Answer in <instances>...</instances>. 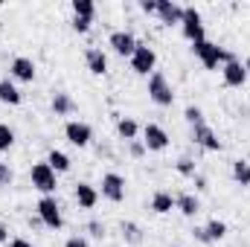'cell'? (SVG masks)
Returning a JSON list of instances; mask_svg holds the SVG:
<instances>
[{
    "label": "cell",
    "mask_w": 250,
    "mask_h": 247,
    "mask_svg": "<svg viewBox=\"0 0 250 247\" xmlns=\"http://www.w3.org/2000/svg\"><path fill=\"white\" fill-rule=\"evenodd\" d=\"M47 163L53 166V172H67V169H70V157H67L64 151H59V148H53V151H50Z\"/></svg>",
    "instance_id": "23"
},
{
    "label": "cell",
    "mask_w": 250,
    "mask_h": 247,
    "mask_svg": "<svg viewBox=\"0 0 250 247\" xmlns=\"http://www.w3.org/2000/svg\"><path fill=\"white\" fill-rule=\"evenodd\" d=\"M137 131H140V125L134 123L131 117H123V120H117V134L123 137V140H137Z\"/></svg>",
    "instance_id": "21"
},
{
    "label": "cell",
    "mask_w": 250,
    "mask_h": 247,
    "mask_svg": "<svg viewBox=\"0 0 250 247\" xmlns=\"http://www.w3.org/2000/svg\"><path fill=\"white\" fill-rule=\"evenodd\" d=\"M123 236H125V242H131V245H140L143 242V230L134 221H125L123 224Z\"/></svg>",
    "instance_id": "25"
},
{
    "label": "cell",
    "mask_w": 250,
    "mask_h": 247,
    "mask_svg": "<svg viewBox=\"0 0 250 247\" xmlns=\"http://www.w3.org/2000/svg\"><path fill=\"white\" fill-rule=\"evenodd\" d=\"M192 53L198 56V62L204 64L207 70H215L218 62H224V50L218 47V44H212V41H198V44H192Z\"/></svg>",
    "instance_id": "4"
},
{
    "label": "cell",
    "mask_w": 250,
    "mask_h": 247,
    "mask_svg": "<svg viewBox=\"0 0 250 247\" xmlns=\"http://www.w3.org/2000/svg\"><path fill=\"white\" fill-rule=\"evenodd\" d=\"M29 178H32V186L38 189V192H44V195H53L56 192V172H53V166L44 160V163H35L32 166V172H29Z\"/></svg>",
    "instance_id": "3"
},
{
    "label": "cell",
    "mask_w": 250,
    "mask_h": 247,
    "mask_svg": "<svg viewBox=\"0 0 250 247\" xmlns=\"http://www.w3.org/2000/svg\"><path fill=\"white\" fill-rule=\"evenodd\" d=\"M0 102H6V105H21V90H18L9 79H0Z\"/></svg>",
    "instance_id": "20"
},
{
    "label": "cell",
    "mask_w": 250,
    "mask_h": 247,
    "mask_svg": "<svg viewBox=\"0 0 250 247\" xmlns=\"http://www.w3.org/2000/svg\"><path fill=\"white\" fill-rule=\"evenodd\" d=\"M148 96H151V102L154 105H160V108H169L172 102H175V93H172V84L166 82V76L163 73H151L148 76Z\"/></svg>",
    "instance_id": "1"
},
{
    "label": "cell",
    "mask_w": 250,
    "mask_h": 247,
    "mask_svg": "<svg viewBox=\"0 0 250 247\" xmlns=\"http://www.w3.org/2000/svg\"><path fill=\"white\" fill-rule=\"evenodd\" d=\"M143 145H146L148 151H163V148H169V134H166L160 125L148 123L143 128Z\"/></svg>",
    "instance_id": "9"
},
{
    "label": "cell",
    "mask_w": 250,
    "mask_h": 247,
    "mask_svg": "<svg viewBox=\"0 0 250 247\" xmlns=\"http://www.w3.org/2000/svg\"><path fill=\"white\" fill-rule=\"evenodd\" d=\"M157 18H160V23H166V26L181 23V21H184V6H178V3H172V0H157Z\"/></svg>",
    "instance_id": "13"
},
{
    "label": "cell",
    "mask_w": 250,
    "mask_h": 247,
    "mask_svg": "<svg viewBox=\"0 0 250 247\" xmlns=\"http://www.w3.org/2000/svg\"><path fill=\"white\" fill-rule=\"evenodd\" d=\"M73 15H76V18H90V21H93L96 6H93L90 0H73Z\"/></svg>",
    "instance_id": "24"
},
{
    "label": "cell",
    "mask_w": 250,
    "mask_h": 247,
    "mask_svg": "<svg viewBox=\"0 0 250 247\" xmlns=\"http://www.w3.org/2000/svg\"><path fill=\"white\" fill-rule=\"evenodd\" d=\"M64 247H90V245H87V239H82V236H70V239L64 242Z\"/></svg>",
    "instance_id": "35"
},
{
    "label": "cell",
    "mask_w": 250,
    "mask_h": 247,
    "mask_svg": "<svg viewBox=\"0 0 250 247\" xmlns=\"http://www.w3.org/2000/svg\"><path fill=\"white\" fill-rule=\"evenodd\" d=\"M9 76L18 79V82H32V79H35V64H32V59H26V56L12 59V64H9Z\"/></svg>",
    "instance_id": "14"
},
{
    "label": "cell",
    "mask_w": 250,
    "mask_h": 247,
    "mask_svg": "<svg viewBox=\"0 0 250 247\" xmlns=\"http://www.w3.org/2000/svg\"><path fill=\"white\" fill-rule=\"evenodd\" d=\"M73 195H76V201H79L82 209H93L96 201H99V192L90 184H76V192H73Z\"/></svg>",
    "instance_id": "16"
},
{
    "label": "cell",
    "mask_w": 250,
    "mask_h": 247,
    "mask_svg": "<svg viewBox=\"0 0 250 247\" xmlns=\"http://www.w3.org/2000/svg\"><path fill=\"white\" fill-rule=\"evenodd\" d=\"M140 9H143L146 15H151V12H157V0H143V3H140Z\"/></svg>",
    "instance_id": "36"
},
{
    "label": "cell",
    "mask_w": 250,
    "mask_h": 247,
    "mask_svg": "<svg viewBox=\"0 0 250 247\" xmlns=\"http://www.w3.org/2000/svg\"><path fill=\"white\" fill-rule=\"evenodd\" d=\"M233 181L242 186H250V163L248 160H236L233 163Z\"/></svg>",
    "instance_id": "22"
},
{
    "label": "cell",
    "mask_w": 250,
    "mask_h": 247,
    "mask_svg": "<svg viewBox=\"0 0 250 247\" xmlns=\"http://www.w3.org/2000/svg\"><path fill=\"white\" fill-rule=\"evenodd\" d=\"M184 117H187L189 125H201V123H204V111H201V108H195V105H189L187 111H184Z\"/></svg>",
    "instance_id": "29"
},
{
    "label": "cell",
    "mask_w": 250,
    "mask_h": 247,
    "mask_svg": "<svg viewBox=\"0 0 250 247\" xmlns=\"http://www.w3.org/2000/svg\"><path fill=\"white\" fill-rule=\"evenodd\" d=\"M175 209H181L187 218H192V215L201 212V201H198L195 195H189V192H181V195L175 198Z\"/></svg>",
    "instance_id": "17"
},
{
    "label": "cell",
    "mask_w": 250,
    "mask_h": 247,
    "mask_svg": "<svg viewBox=\"0 0 250 247\" xmlns=\"http://www.w3.org/2000/svg\"><path fill=\"white\" fill-rule=\"evenodd\" d=\"M53 111H56L59 117L73 114V111H76V102H73V96H70V93H64V90H56V93H53Z\"/></svg>",
    "instance_id": "18"
},
{
    "label": "cell",
    "mask_w": 250,
    "mask_h": 247,
    "mask_svg": "<svg viewBox=\"0 0 250 247\" xmlns=\"http://www.w3.org/2000/svg\"><path fill=\"white\" fill-rule=\"evenodd\" d=\"M15 145V131L6 123H0V151H9Z\"/></svg>",
    "instance_id": "27"
},
{
    "label": "cell",
    "mask_w": 250,
    "mask_h": 247,
    "mask_svg": "<svg viewBox=\"0 0 250 247\" xmlns=\"http://www.w3.org/2000/svg\"><path fill=\"white\" fill-rule=\"evenodd\" d=\"M154 64H157L154 50L146 47V44H137V50H134V56H131V70L140 73V76H148V73H154Z\"/></svg>",
    "instance_id": "6"
},
{
    "label": "cell",
    "mask_w": 250,
    "mask_h": 247,
    "mask_svg": "<svg viewBox=\"0 0 250 247\" xmlns=\"http://www.w3.org/2000/svg\"><path fill=\"white\" fill-rule=\"evenodd\" d=\"M151 209H154L157 215H166V212H172V209H175V198H172L169 192H163V189H160V192H154V195H151Z\"/></svg>",
    "instance_id": "19"
},
{
    "label": "cell",
    "mask_w": 250,
    "mask_h": 247,
    "mask_svg": "<svg viewBox=\"0 0 250 247\" xmlns=\"http://www.w3.org/2000/svg\"><path fill=\"white\" fill-rule=\"evenodd\" d=\"M245 70H248V79H250V56H248V62H245Z\"/></svg>",
    "instance_id": "41"
},
{
    "label": "cell",
    "mask_w": 250,
    "mask_h": 247,
    "mask_svg": "<svg viewBox=\"0 0 250 247\" xmlns=\"http://www.w3.org/2000/svg\"><path fill=\"white\" fill-rule=\"evenodd\" d=\"M192 181H195V186H198V189H209V186H207V178H204V175H195Z\"/></svg>",
    "instance_id": "37"
},
{
    "label": "cell",
    "mask_w": 250,
    "mask_h": 247,
    "mask_svg": "<svg viewBox=\"0 0 250 247\" xmlns=\"http://www.w3.org/2000/svg\"><path fill=\"white\" fill-rule=\"evenodd\" d=\"M87 233L93 239H105V224L102 221H87Z\"/></svg>",
    "instance_id": "30"
},
{
    "label": "cell",
    "mask_w": 250,
    "mask_h": 247,
    "mask_svg": "<svg viewBox=\"0 0 250 247\" xmlns=\"http://www.w3.org/2000/svg\"><path fill=\"white\" fill-rule=\"evenodd\" d=\"M102 195L111 201V204H120L125 201V178L117 172H105L102 175Z\"/></svg>",
    "instance_id": "7"
},
{
    "label": "cell",
    "mask_w": 250,
    "mask_h": 247,
    "mask_svg": "<svg viewBox=\"0 0 250 247\" xmlns=\"http://www.w3.org/2000/svg\"><path fill=\"white\" fill-rule=\"evenodd\" d=\"M178 172H181L184 178H195V175H198V172H195V160L181 157V160H178Z\"/></svg>",
    "instance_id": "28"
},
{
    "label": "cell",
    "mask_w": 250,
    "mask_h": 247,
    "mask_svg": "<svg viewBox=\"0 0 250 247\" xmlns=\"http://www.w3.org/2000/svg\"><path fill=\"white\" fill-rule=\"evenodd\" d=\"M207 233H209V239H212V242H221V239L227 236V224H224V221H218V218H212V221L207 224Z\"/></svg>",
    "instance_id": "26"
},
{
    "label": "cell",
    "mask_w": 250,
    "mask_h": 247,
    "mask_svg": "<svg viewBox=\"0 0 250 247\" xmlns=\"http://www.w3.org/2000/svg\"><path fill=\"white\" fill-rule=\"evenodd\" d=\"M221 76H224V84H227V87H242V84L248 82V70H245V64L239 62V59L224 62V67H221Z\"/></svg>",
    "instance_id": "11"
},
{
    "label": "cell",
    "mask_w": 250,
    "mask_h": 247,
    "mask_svg": "<svg viewBox=\"0 0 250 247\" xmlns=\"http://www.w3.org/2000/svg\"><path fill=\"white\" fill-rule=\"evenodd\" d=\"M192 236L201 242V245H212V239H209V233H207V227H195L192 230Z\"/></svg>",
    "instance_id": "34"
},
{
    "label": "cell",
    "mask_w": 250,
    "mask_h": 247,
    "mask_svg": "<svg viewBox=\"0 0 250 247\" xmlns=\"http://www.w3.org/2000/svg\"><path fill=\"white\" fill-rule=\"evenodd\" d=\"M64 137H67L76 148H84V145H90V140H93V128H90L87 123L73 120V123L64 125Z\"/></svg>",
    "instance_id": "8"
},
{
    "label": "cell",
    "mask_w": 250,
    "mask_h": 247,
    "mask_svg": "<svg viewBox=\"0 0 250 247\" xmlns=\"http://www.w3.org/2000/svg\"><path fill=\"white\" fill-rule=\"evenodd\" d=\"M12 169H9V163H0V186H9L12 184Z\"/></svg>",
    "instance_id": "32"
},
{
    "label": "cell",
    "mask_w": 250,
    "mask_h": 247,
    "mask_svg": "<svg viewBox=\"0 0 250 247\" xmlns=\"http://www.w3.org/2000/svg\"><path fill=\"white\" fill-rule=\"evenodd\" d=\"M128 151H131V157H143V154H146V145H143L140 140H131V143H128Z\"/></svg>",
    "instance_id": "33"
},
{
    "label": "cell",
    "mask_w": 250,
    "mask_h": 247,
    "mask_svg": "<svg viewBox=\"0 0 250 247\" xmlns=\"http://www.w3.org/2000/svg\"><path fill=\"white\" fill-rule=\"evenodd\" d=\"M6 242H9V230L0 224V245H6Z\"/></svg>",
    "instance_id": "40"
},
{
    "label": "cell",
    "mask_w": 250,
    "mask_h": 247,
    "mask_svg": "<svg viewBox=\"0 0 250 247\" xmlns=\"http://www.w3.org/2000/svg\"><path fill=\"white\" fill-rule=\"evenodd\" d=\"M108 44L114 47V53L117 56H134V50H137V38L131 35V32H125V29H117V32H111V38H108Z\"/></svg>",
    "instance_id": "12"
},
{
    "label": "cell",
    "mask_w": 250,
    "mask_h": 247,
    "mask_svg": "<svg viewBox=\"0 0 250 247\" xmlns=\"http://www.w3.org/2000/svg\"><path fill=\"white\" fill-rule=\"evenodd\" d=\"M9 247H32V245H29L26 239H12V245H9Z\"/></svg>",
    "instance_id": "39"
},
{
    "label": "cell",
    "mask_w": 250,
    "mask_h": 247,
    "mask_svg": "<svg viewBox=\"0 0 250 247\" xmlns=\"http://www.w3.org/2000/svg\"><path fill=\"white\" fill-rule=\"evenodd\" d=\"M38 218L44 221L47 230H62V224H64L62 206H59V201H56L53 195H44V198L38 201Z\"/></svg>",
    "instance_id": "2"
},
{
    "label": "cell",
    "mask_w": 250,
    "mask_h": 247,
    "mask_svg": "<svg viewBox=\"0 0 250 247\" xmlns=\"http://www.w3.org/2000/svg\"><path fill=\"white\" fill-rule=\"evenodd\" d=\"M181 29H184V38L198 44L204 41V21H201V12L195 6H187L184 9V21H181Z\"/></svg>",
    "instance_id": "5"
},
{
    "label": "cell",
    "mask_w": 250,
    "mask_h": 247,
    "mask_svg": "<svg viewBox=\"0 0 250 247\" xmlns=\"http://www.w3.org/2000/svg\"><path fill=\"white\" fill-rule=\"evenodd\" d=\"M192 140H195V145H201V148H207V151H218V148H221L218 134H215L207 123L192 125Z\"/></svg>",
    "instance_id": "10"
},
{
    "label": "cell",
    "mask_w": 250,
    "mask_h": 247,
    "mask_svg": "<svg viewBox=\"0 0 250 247\" xmlns=\"http://www.w3.org/2000/svg\"><path fill=\"white\" fill-rule=\"evenodd\" d=\"M90 23H93L90 18H76V15H73V29H76V32H87Z\"/></svg>",
    "instance_id": "31"
},
{
    "label": "cell",
    "mask_w": 250,
    "mask_h": 247,
    "mask_svg": "<svg viewBox=\"0 0 250 247\" xmlns=\"http://www.w3.org/2000/svg\"><path fill=\"white\" fill-rule=\"evenodd\" d=\"M84 64H87V70H90L93 76H105V73H108V56H105L99 47H90V50L84 53Z\"/></svg>",
    "instance_id": "15"
},
{
    "label": "cell",
    "mask_w": 250,
    "mask_h": 247,
    "mask_svg": "<svg viewBox=\"0 0 250 247\" xmlns=\"http://www.w3.org/2000/svg\"><path fill=\"white\" fill-rule=\"evenodd\" d=\"M29 227H32V230H41V227H44V221H41L38 215H32V218H29Z\"/></svg>",
    "instance_id": "38"
}]
</instances>
